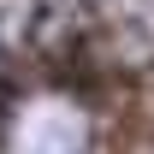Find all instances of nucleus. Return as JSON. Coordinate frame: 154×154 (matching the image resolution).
I'll list each match as a JSON object with an SVG mask.
<instances>
[]
</instances>
